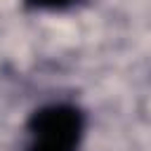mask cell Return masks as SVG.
Instances as JSON below:
<instances>
[{"label": "cell", "instance_id": "cell-1", "mask_svg": "<svg viewBox=\"0 0 151 151\" xmlns=\"http://www.w3.org/2000/svg\"><path fill=\"white\" fill-rule=\"evenodd\" d=\"M85 130L83 111L73 104H47L28 118L26 151H78Z\"/></svg>", "mask_w": 151, "mask_h": 151}, {"label": "cell", "instance_id": "cell-2", "mask_svg": "<svg viewBox=\"0 0 151 151\" xmlns=\"http://www.w3.org/2000/svg\"><path fill=\"white\" fill-rule=\"evenodd\" d=\"M73 2L76 0H26V5L35 7V9H64Z\"/></svg>", "mask_w": 151, "mask_h": 151}]
</instances>
